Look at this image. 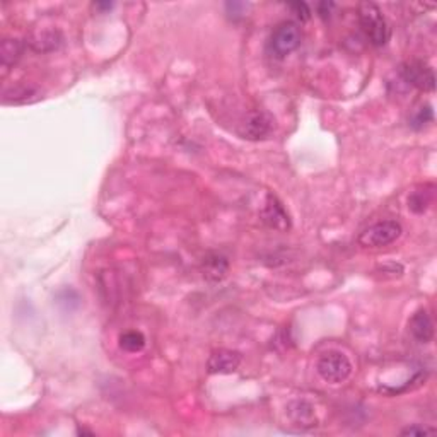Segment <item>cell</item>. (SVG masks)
<instances>
[{
	"label": "cell",
	"instance_id": "14",
	"mask_svg": "<svg viewBox=\"0 0 437 437\" xmlns=\"http://www.w3.org/2000/svg\"><path fill=\"white\" fill-rule=\"evenodd\" d=\"M120 347L125 352L135 354V352H140L145 347V337L137 330L125 331V333L120 335Z\"/></svg>",
	"mask_w": 437,
	"mask_h": 437
},
{
	"label": "cell",
	"instance_id": "13",
	"mask_svg": "<svg viewBox=\"0 0 437 437\" xmlns=\"http://www.w3.org/2000/svg\"><path fill=\"white\" fill-rule=\"evenodd\" d=\"M60 39L62 38H60L59 31L51 30V31H43V33H39V35H35L30 43L36 51H50L59 47Z\"/></svg>",
	"mask_w": 437,
	"mask_h": 437
},
{
	"label": "cell",
	"instance_id": "20",
	"mask_svg": "<svg viewBox=\"0 0 437 437\" xmlns=\"http://www.w3.org/2000/svg\"><path fill=\"white\" fill-rule=\"evenodd\" d=\"M333 7H335V4H333V2H319V4H318V14L321 16L323 19L330 18L331 9H333Z\"/></svg>",
	"mask_w": 437,
	"mask_h": 437
},
{
	"label": "cell",
	"instance_id": "11",
	"mask_svg": "<svg viewBox=\"0 0 437 437\" xmlns=\"http://www.w3.org/2000/svg\"><path fill=\"white\" fill-rule=\"evenodd\" d=\"M202 272H204V277L207 278V281L221 282L229 272V261L226 260V257H222V254H207V257L204 258V263H202Z\"/></svg>",
	"mask_w": 437,
	"mask_h": 437
},
{
	"label": "cell",
	"instance_id": "10",
	"mask_svg": "<svg viewBox=\"0 0 437 437\" xmlns=\"http://www.w3.org/2000/svg\"><path fill=\"white\" fill-rule=\"evenodd\" d=\"M289 417L290 420L301 429H311L318 426L316 414H314L313 405H309L304 400H295L289 405Z\"/></svg>",
	"mask_w": 437,
	"mask_h": 437
},
{
	"label": "cell",
	"instance_id": "19",
	"mask_svg": "<svg viewBox=\"0 0 437 437\" xmlns=\"http://www.w3.org/2000/svg\"><path fill=\"white\" fill-rule=\"evenodd\" d=\"M434 432H436V429H431V427H426V426H420V424H414V426L403 429V431H402V436L415 437V436L434 434Z\"/></svg>",
	"mask_w": 437,
	"mask_h": 437
},
{
	"label": "cell",
	"instance_id": "4",
	"mask_svg": "<svg viewBox=\"0 0 437 437\" xmlns=\"http://www.w3.org/2000/svg\"><path fill=\"white\" fill-rule=\"evenodd\" d=\"M302 35L301 30L295 23H282L275 27L272 35V50L275 55L278 56H287L293 54L294 50H297L299 44H301Z\"/></svg>",
	"mask_w": 437,
	"mask_h": 437
},
{
	"label": "cell",
	"instance_id": "5",
	"mask_svg": "<svg viewBox=\"0 0 437 437\" xmlns=\"http://www.w3.org/2000/svg\"><path fill=\"white\" fill-rule=\"evenodd\" d=\"M402 75L408 84L424 92L434 91L436 77L434 70L424 62H408L402 67Z\"/></svg>",
	"mask_w": 437,
	"mask_h": 437
},
{
	"label": "cell",
	"instance_id": "6",
	"mask_svg": "<svg viewBox=\"0 0 437 437\" xmlns=\"http://www.w3.org/2000/svg\"><path fill=\"white\" fill-rule=\"evenodd\" d=\"M241 354L236 350L229 349H218L210 354L207 361V369L210 374H230V372L238 371L241 366Z\"/></svg>",
	"mask_w": 437,
	"mask_h": 437
},
{
	"label": "cell",
	"instance_id": "1",
	"mask_svg": "<svg viewBox=\"0 0 437 437\" xmlns=\"http://www.w3.org/2000/svg\"><path fill=\"white\" fill-rule=\"evenodd\" d=\"M359 19L369 42L374 47H383L390 39V26L384 19L381 9L372 2H362L359 6Z\"/></svg>",
	"mask_w": 437,
	"mask_h": 437
},
{
	"label": "cell",
	"instance_id": "17",
	"mask_svg": "<svg viewBox=\"0 0 437 437\" xmlns=\"http://www.w3.org/2000/svg\"><path fill=\"white\" fill-rule=\"evenodd\" d=\"M289 9L294 12L295 18L301 19V21H307L311 16V9L306 2H293L289 4Z\"/></svg>",
	"mask_w": 437,
	"mask_h": 437
},
{
	"label": "cell",
	"instance_id": "8",
	"mask_svg": "<svg viewBox=\"0 0 437 437\" xmlns=\"http://www.w3.org/2000/svg\"><path fill=\"white\" fill-rule=\"evenodd\" d=\"M273 121L266 115L265 111H253L250 113V116L245 121V130H242V135L245 139H261L265 137L266 133L272 130Z\"/></svg>",
	"mask_w": 437,
	"mask_h": 437
},
{
	"label": "cell",
	"instance_id": "3",
	"mask_svg": "<svg viewBox=\"0 0 437 437\" xmlns=\"http://www.w3.org/2000/svg\"><path fill=\"white\" fill-rule=\"evenodd\" d=\"M402 236V226L396 221H383L371 226L359 236V242L366 248H383Z\"/></svg>",
	"mask_w": 437,
	"mask_h": 437
},
{
	"label": "cell",
	"instance_id": "9",
	"mask_svg": "<svg viewBox=\"0 0 437 437\" xmlns=\"http://www.w3.org/2000/svg\"><path fill=\"white\" fill-rule=\"evenodd\" d=\"M408 328H410V333L414 335L417 342L429 343L434 338V323H432V319L426 309L417 311L414 316H412L410 323H408Z\"/></svg>",
	"mask_w": 437,
	"mask_h": 437
},
{
	"label": "cell",
	"instance_id": "7",
	"mask_svg": "<svg viewBox=\"0 0 437 437\" xmlns=\"http://www.w3.org/2000/svg\"><path fill=\"white\" fill-rule=\"evenodd\" d=\"M261 217H263V222H265V224L272 229L287 230L290 228L289 214L285 212L284 205L278 202V198L273 195L266 197L265 207H263L261 210Z\"/></svg>",
	"mask_w": 437,
	"mask_h": 437
},
{
	"label": "cell",
	"instance_id": "18",
	"mask_svg": "<svg viewBox=\"0 0 437 437\" xmlns=\"http://www.w3.org/2000/svg\"><path fill=\"white\" fill-rule=\"evenodd\" d=\"M414 127H417V128H420V127H424V125L427 123V121H432V109H431V106H426V108H420L419 111H417V115L414 116Z\"/></svg>",
	"mask_w": 437,
	"mask_h": 437
},
{
	"label": "cell",
	"instance_id": "21",
	"mask_svg": "<svg viewBox=\"0 0 437 437\" xmlns=\"http://www.w3.org/2000/svg\"><path fill=\"white\" fill-rule=\"evenodd\" d=\"M113 7L111 2H96L94 4V9L99 11V12H104V11H109Z\"/></svg>",
	"mask_w": 437,
	"mask_h": 437
},
{
	"label": "cell",
	"instance_id": "2",
	"mask_svg": "<svg viewBox=\"0 0 437 437\" xmlns=\"http://www.w3.org/2000/svg\"><path fill=\"white\" fill-rule=\"evenodd\" d=\"M316 369L323 381L338 384L345 381L352 374V364L349 357L342 352H328V354L319 357Z\"/></svg>",
	"mask_w": 437,
	"mask_h": 437
},
{
	"label": "cell",
	"instance_id": "15",
	"mask_svg": "<svg viewBox=\"0 0 437 437\" xmlns=\"http://www.w3.org/2000/svg\"><path fill=\"white\" fill-rule=\"evenodd\" d=\"M36 96H38V89L31 86H18L12 87L11 91H6L4 103H26V101H33Z\"/></svg>",
	"mask_w": 437,
	"mask_h": 437
},
{
	"label": "cell",
	"instance_id": "16",
	"mask_svg": "<svg viewBox=\"0 0 437 437\" xmlns=\"http://www.w3.org/2000/svg\"><path fill=\"white\" fill-rule=\"evenodd\" d=\"M429 202H431V197L427 195V192H415L408 198V207L417 214H422L429 207Z\"/></svg>",
	"mask_w": 437,
	"mask_h": 437
},
{
	"label": "cell",
	"instance_id": "12",
	"mask_svg": "<svg viewBox=\"0 0 437 437\" xmlns=\"http://www.w3.org/2000/svg\"><path fill=\"white\" fill-rule=\"evenodd\" d=\"M24 44L19 39H4L0 55H2V67L4 70H9L11 66H14L21 59Z\"/></svg>",
	"mask_w": 437,
	"mask_h": 437
}]
</instances>
